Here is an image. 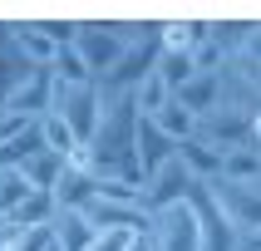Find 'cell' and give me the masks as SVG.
<instances>
[{"mask_svg": "<svg viewBox=\"0 0 261 251\" xmlns=\"http://www.w3.org/2000/svg\"><path fill=\"white\" fill-rule=\"evenodd\" d=\"M133 133H138V103H133V94L103 99L99 128L89 138L94 177H123L133 187H143V173H138V158H133Z\"/></svg>", "mask_w": 261, "mask_h": 251, "instance_id": "1", "label": "cell"}, {"mask_svg": "<svg viewBox=\"0 0 261 251\" xmlns=\"http://www.w3.org/2000/svg\"><path fill=\"white\" fill-rule=\"evenodd\" d=\"M49 114L64 118L69 133L89 148V138H94V128H99V114H103L99 84H79V89H74V84H59L55 74H49Z\"/></svg>", "mask_w": 261, "mask_h": 251, "instance_id": "2", "label": "cell"}, {"mask_svg": "<svg viewBox=\"0 0 261 251\" xmlns=\"http://www.w3.org/2000/svg\"><path fill=\"white\" fill-rule=\"evenodd\" d=\"M202 187H207L212 207L227 217V227H232L237 236L261 232V182H227V177H212V182H202Z\"/></svg>", "mask_w": 261, "mask_h": 251, "instance_id": "3", "label": "cell"}, {"mask_svg": "<svg viewBox=\"0 0 261 251\" xmlns=\"http://www.w3.org/2000/svg\"><path fill=\"white\" fill-rule=\"evenodd\" d=\"M148 246L153 251H202V232H197V212L192 202H177V207H163L153 212L143 227Z\"/></svg>", "mask_w": 261, "mask_h": 251, "instance_id": "4", "label": "cell"}, {"mask_svg": "<svg viewBox=\"0 0 261 251\" xmlns=\"http://www.w3.org/2000/svg\"><path fill=\"white\" fill-rule=\"evenodd\" d=\"M192 187H197V182H192V173L173 158V162H163L158 173L143 182V192H138V207H143L148 217H153V212H163V207L188 202V192H192Z\"/></svg>", "mask_w": 261, "mask_h": 251, "instance_id": "5", "label": "cell"}, {"mask_svg": "<svg viewBox=\"0 0 261 251\" xmlns=\"http://www.w3.org/2000/svg\"><path fill=\"white\" fill-rule=\"evenodd\" d=\"M74 49H79V59L89 64V74L94 79H103V74L114 69L118 59H123V49L128 44L118 40L114 25H79V40H74Z\"/></svg>", "mask_w": 261, "mask_h": 251, "instance_id": "6", "label": "cell"}, {"mask_svg": "<svg viewBox=\"0 0 261 251\" xmlns=\"http://www.w3.org/2000/svg\"><path fill=\"white\" fill-rule=\"evenodd\" d=\"M192 212H197V232H202V251H242V236L227 227V217H222L217 207H212V197H207V187L197 182V187L188 192Z\"/></svg>", "mask_w": 261, "mask_h": 251, "instance_id": "7", "label": "cell"}, {"mask_svg": "<svg viewBox=\"0 0 261 251\" xmlns=\"http://www.w3.org/2000/svg\"><path fill=\"white\" fill-rule=\"evenodd\" d=\"M192 138H202L207 148H217V153H232V148H247V114H237V108H212V114L197 118V133Z\"/></svg>", "mask_w": 261, "mask_h": 251, "instance_id": "8", "label": "cell"}, {"mask_svg": "<svg viewBox=\"0 0 261 251\" xmlns=\"http://www.w3.org/2000/svg\"><path fill=\"white\" fill-rule=\"evenodd\" d=\"M0 114H20V118H44L49 114V69H30L25 79H15Z\"/></svg>", "mask_w": 261, "mask_h": 251, "instance_id": "9", "label": "cell"}, {"mask_svg": "<svg viewBox=\"0 0 261 251\" xmlns=\"http://www.w3.org/2000/svg\"><path fill=\"white\" fill-rule=\"evenodd\" d=\"M173 153H177V143L158 128V123H153V118H143V114H138V133H133V158H138V173H143V182L158 173L163 162H173Z\"/></svg>", "mask_w": 261, "mask_h": 251, "instance_id": "10", "label": "cell"}, {"mask_svg": "<svg viewBox=\"0 0 261 251\" xmlns=\"http://www.w3.org/2000/svg\"><path fill=\"white\" fill-rule=\"evenodd\" d=\"M84 221L94 232H143L148 212L143 207H128V202H103V197H94V202L84 207Z\"/></svg>", "mask_w": 261, "mask_h": 251, "instance_id": "11", "label": "cell"}, {"mask_svg": "<svg viewBox=\"0 0 261 251\" xmlns=\"http://www.w3.org/2000/svg\"><path fill=\"white\" fill-rule=\"evenodd\" d=\"M94 192H99V177L64 162V173H59V182H55L49 197H55V212H84V207L94 202Z\"/></svg>", "mask_w": 261, "mask_h": 251, "instance_id": "12", "label": "cell"}, {"mask_svg": "<svg viewBox=\"0 0 261 251\" xmlns=\"http://www.w3.org/2000/svg\"><path fill=\"white\" fill-rule=\"evenodd\" d=\"M10 44H15V54L25 59L30 69H49V64H55V44H49V35H44L40 30V20H35V25H10Z\"/></svg>", "mask_w": 261, "mask_h": 251, "instance_id": "13", "label": "cell"}, {"mask_svg": "<svg viewBox=\"0 0 261 251\" xmlns=\"http://www.w3.org/2000/svg\"><path fill=\"white\" fill-rule=\"evenodd\" d=\"M94 236L99 232L84 221V212H55V217H49V241H55L59 251H89Z\"/></svg>", "mask_w": 261, "mask_h": 251, "instance_id": "14", "label": "cell"}, {"mask_svg": "<svg viewBox=\"0 0 261 251\" xmlns=\"http://www.w3.org/2000/svg\"><path fill=\"white\" fill-rule=\"evenodd\" d=\"M173 99L182 103L192 118H202V114H212V108L222 103V79H217V74H192V79L177 89Z\"/></svg>", "mask_w": 261, "mask_h": 251, "instance_id": "15", "label": "cell"}, {"mask_svg": "<svg viewBox=\"0 0 261 251\" xmlns=\"http://www.w3.org/2000/svg\"><path fill=\"white\" fill-rule=\"evenodd\" d=\"M173 158L192 173V182H212V177H222V153H217V148H207L202 138H182Z\"/></svg>", "mask_w": 261, "mask_h": 251, "instance_id": "16", "label": "cell"}, {"mask_svg": "<svg viewBox=\"0 0 261 251\" xmlns=\"http://www.w3.org/2000/svg\"><path fill=\"white\" fill-rule=\"evenodd\" d=\"M202 40H207V20H173V25H158V49L163 54H192Z\"/></svg>", "mask_w": 261, "mask_h": 251, "instance_id": "17", "label": "cell"}, {"mask_svg": "<svg viewBox=\"0 0 261 251\" xmlns=\"http://www.w3.org/2000/svg\"><path fill=\"white\" fill-rule=\"evenodd\" d=\"M59 173H64V158H59V153H49V148H40L35 158H25V162H20V177H25L35 192H55Z\"/></svg>", "mask_w": 261, "mask_h": 251, "instance_id": "18", "label": "cell"}, {"mask_svg": "<svg viewBox=\"0 0 261 251\" xmlns=\"http://www.w3.org/2000/svg\"><path fill=\"white\" fill-rule=\"evenodd\" d=\"M49 217H55V197L30 187V197L10 212V227H15V232H30V227H49Z\"/></svg>", "mask_w": 261, "mask_h": 251, "instance_id": "19", "label": "cell"}, {"mask_svg": "<svg viewBox=\"0 0 261 251\" xmlns=\"http://www.w3.org/2000/svg\"><path fill=\"white\" fill-rule=\"evenodd\" d=\"M222 177H227V182H261V153L251 143L222 153Z\"/></svg>", "mask_w": 261, "mask_h": 251, "instance_id": "20", "label": "cell"}, {"mask_svg": "<svg viewBox=\"0 0 261 251\" xmlns=\"http://www.w3.org/2000/svg\"><path fill=\"white\" fill-rule=\"evenodd\" d=\"M153 123H158V128L168 133L173 143H182V138H192V133H197V118H192L177 99H168V103H163L158 114H153Z\"/></svg>", "mask_w": 261, "mask_h": 251, "instance_id": "21", "label": "cell"}, {"mask_svg": "<svg viewBox=\"0 0 261 251\" xmlns=\"http://www.w3.org/2000/svg\"><path fill=\"white\" fill-rule=\"evenodd\" d=\"M247 30H251L247 20H212V25H207V40L217 44L227 59H237V54H242V44H247Z\"/></svg>", "mask_w": 261, "mask_h": 251, "instance_id": "22", "label": "cell"}, {"mask_svg": "<svg viewBox=\"0 0 261 251\" xmlns=\"http://www.w3.org/2000/svg\"><path fill=\"white\" fill-rule=\"evenodd\" d=\"M30 64L20 54H15V44H10V25H0V103H5V94H10L15 79H25Z\"/></svg>", "mask_w": 261, "mask_h": 251, "instance_id": "23", "label": "cell"}, {"mask_svg": "<svg viewBox=\"0 0 261 251\" xmlns=\"http://www.w3.org/2000/svg\"><path fill=\"white\" fill-rule=\"evenodd\" d=\"M40 138H44V148H49V153H59V158H69L74 148H84V143L69 133V123H64V118H55V114L40 118Z\"/></svg>", "mask_w": 261, "mask_h": 251, "instance_id": "24", "label": "cell"}, {"mask_svg": "<svg viewBox=\"0 0 261 251\" xmlns=\"http://www.w3.org/2000/svg\"><path fill=\"white\" fill-rule=\"evenodd\" d=\"M153 74H158L163 84H168V89L177 94V89L188 84V79H192L197 69H192V54H163V49H158V64H153Z\"/></svg>", "mask_w": 261, "mask_h": 251, "instance_id": "25", "label": "cell"}, {"mask_svg": "<svg viewBox=\"0 0 261 251\" xmlns=\"http://www.w3.org/2000/svg\"><path fill=\"white\" fill-rule=\"evenodd\" d=\"M49 74H55L59 84H94V74H89V64L79 59V49H59L55 54V64H49Z\"/></svg>", "mask_w": 261, "mask_h": 251, "instance_id": "26", "label": "cell"}, {"mask_svg": "<svg viewBox=\"0 0 261 251\" xmlns=\"http://www.w3.org/2000/svg\"><path fill=\"white\" fill-rule=\"evenodd\" d=\"M168 99H173V89L163 84L158 74H148L143 84L133 89V103H138V114H143V118H153V114H158V108H163Z\"/></svg>", "mask_w": 261, "mask_h": 251, "instance_id": "27", "label": "cell"}, {"mask_svg": "<svg viewBox=\"0 0 261 251\" xmlns=\"http://www.w3.org/2000/svg\"><path fill=\"white\" fill-rule=\"evenodd\" d=\"M25 197H30V182L20 177V168H0V217H10Z\"/></svg>", "mask_w": 261, "mask_h": 251, "instance_id": "28", "label": "cell"}, {"mask_svg": "<svg viewBox=\"0 0 261 251\" xmlns=\"http://www.w3.org/2000/svg\"><path fill=\"white\" fill-rule=\"evenodd\" d=\"M138 192H143V187H133V182H123V177H99V192H94V197H103V202H128V207H138Z\"/></svg>", "mask_w": 261, "mask_h": 251, "instance_id": "29", "label": "cell"}, {"mask_svg": "<svg viewBox=\"0 0 261 251\" xmlns=\"http://www.w3.org/2000/svg\"><path fill=\"white\" fill-rule=\"evenodd\" d=\"M44 246H49V227H30V232H15L0 251H44Z\"/></svg>", "mask_w": 261, "mask_h": 251, "instance_id": "30", "label": "cell"}, {"mask_svg": "<svg viewBox=\"0 0 261 251\" xmlns=\"http://www.w3.org/2000/svg\"><path fill=\"white\" fill-rule=\"evenodd\" d=\"M133 236H138V232H99L89 251H128V241H133Z\"/></svg>", "mask_w": 261, "mask_h": 251, "instance_id": "31", "label": "cell"}, {"mask_svg": "<svg viewBox=\"0 0 261 251\" xmlns=\"http://www.w3.org/2000/svg\"><path fill=\"white\" fill-rule=\"evenodd\" d=\"M35 118H20V114H0V148L10 143V138H20V133L30 128Z\"/></svg>", "mask_w": 261, "mask_h": 251, "instance_id": "32", "label": "cell"}, {"mask_svg": "<svg viewBox=\"0 0 261 251\" xmlns=\"http://www.w3.org/2000/svg\"><path fill=\"white\" fill-rule=\"evenodd\" d=\"M237 59H247V64H256V69H261V25L247 30V44H242V54H237Z\"/></svg>", "mask_w": 261, "mask_h": 251, "instance_id": "33", "label": "cell"}, {"mask_svg": "<svg viewBox=\"0 0 261 251\" xmlns=\"http://www.w3.org/2000/svg\"><path fill=\"white\" fill-rule=\"evenodd\" d=\"M247 143H251V148L261 153V108H256V114L247 118Z\"/></svg>", "mask_w": 261, "mask_h": 251, "instance_id": "34", "label": "cell"}, {"mask_svg": "<svg viewBox=\"0 0 261 251\" xmlns=\"http://www.w3.org/2000/svg\"><path fill=\"white\" fill-rule=\"evenodd\" d=\"M242 251H261V232H251V236H242Z\"/></svg>", "mask_w": 261, "mask_h": 251, "instance_id": "35", "label": "cell"}, {"mask_svg": "<svg viewBox=\"0 0 261 251\" xmlns=\"http://www.w3.org/2000/svg\"><path fill=\"white\" fill-rule=\"evenodd\" d=\"M15 236V227H10V217H0V246H5V241H10Z\"/></svg>", "mask_w": 261, "mask_h": 251, "instance_id": "36", "label": "cell"}, {"mask_svg": "<svg viewBox=\"0 0 261 251\" xmlns=\"http://www.w3.org/2000/svg\"><path fill=\"white\" fill-rule=\"evenodd\" d=\"M128 251H153V246H148V236L138 232V236H133V241H128Z\"/></svg>", "mask_w": 261, "mask_h": 251, "instance_id": "37", "label": "cell"}, {"mask_svg": "<svg viewBox=\"0 0 261 251\" xmlns=\"http://www.w3.org/2000/svg\"><path fill=\"white\" fill-rule=\"evenodd\" d=\"M44 251H59V246H55V241H49V246H44Z\"/></svg>", "mask_w": 261, "mask_h": 251, "instance_id": "38", "label": "cell"}]
</instances>
